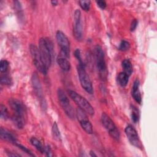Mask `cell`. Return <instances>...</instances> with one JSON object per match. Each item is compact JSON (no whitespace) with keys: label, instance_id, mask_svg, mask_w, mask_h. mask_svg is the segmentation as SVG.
Listing matches in <instances>:
<instances>
[{"label":"cell","instance_id":"1","mask_svg":"<svg viewBox=\"0 0 157 157\" xmlns=\"http://www.w3.org/2000/svg\"><path fill=\"white\" fill-rule=\"evenodd\" d=\"M9 104L13 112L12 120L14 124L17 128L22 129L25 125L26 120L25 105L21 101L15 98H10L9 100Z\"/></svg>","mask_w":157,"mask_h":157},{"label":"cell","instance_id":"2","mask_svg":"<svg viewBox=\"0 0 157 157\" xmlns=\"http://www.w3.org/2000/svg\"><path fill=\"white\" fill-rule=\"evenodd\" d=\"M39 50L42 60L47 69L50 67L54 57L53 45L52 40L47 37H42L39 40Z\"/></svg>","mask_w":157,"mask_h":157},{"label":"cell","instance_id":"3","mask_svg":"<svg viewBox=\"0 0 157 157\" xmlns=\"http://www.w3.org/2000/svg\"><path fill=\"white\" fill-rule=\"evenodd\" d=\"M94 56L99 76L102 80H105L107 77L108 72L105 61L104 53L99 45H96L94 48Z\"/></svg>","mask_w":157,"mask_h":157},{"label":"cell","instance_id":"4","mask_svg":"<svg viewBox=\"0 0 157 157\" xmlns=\"http://www.w3.org/2000/svg\"><path fill=\"white\" fill-rule=\"evenodd\" d=\"M68 94L75 104L86 113L93 116L94 114V110L90 102L80 94L73 90H68Z\"/></svg>","mask_w":157,"mask_h":157},{"label":"cell","instance_id":"5","mask_svg":"<svg viewBox=\"0 0 157 157\" xmlns=\"http://www.w3.org/2000/svg\"><path fill=\"white\" fill-rule=\"evenodd\" d=\"M77 72L79 77V80L82 88L88 93L93 94V88L91 80L88 75L83 63H78Z\"/></svg>","mask_w":157,"mask_h":157},{"label":"cell","instance_id":"6","mask_svg":"<svg viewBox=\"0 0 157 157\" xmlns=\"http://www.w3.org/2000/svg\"><path fill=\"white\" fill-rule=\"evenodd\" d=\"M57 96L58 101L59 102L60 105L61 106L63 110L64 111L65 113L67 115V117L71 119H74L75 118V113L74 110L70 104L69 100L64 92V91L61 89L58 88L57 90Z\"/></svg>","mask_w":157,"mask_h":157},{"label":"cell","instance_id":"7","mask_svg":"<svg viewBox=\"0 0 157 157\" xmlns=\"http://www.w3.org/2000/svg\"><path fill=\"white\" fill-rule=\"evenodd\" d=\"M29 50L34 65L40 72H41L42 74L46 75L48 69H47L42 60L39 48L36 45L31 44L29 46Z\"/></svg>","mask_w":157,"mask_h":157},{"label":"cell","instance_id":"8","mask_svg":"<svg viewBox=\"0 0 157 157\" xmlns=\"http://www.w3.org/2000/svg\"><path fill=\"white\" fill-rule=\"evenodd\" d=\"M101 122L110 136L115 140H118L120 139V132L112 120L104 112L101 115Z\"/></svg>","mask_w":157,"mask_h":157},{"label":"cell","instance_id":"9","mask_svg":"<svg viewBox=\"0 0 157 157\" xmlns=\"http://www.w3.org/2000/svg\"><path fill=\"white\" fill-rule=\"evenodd\" d=\"M56 38L58 44L60 47L59 53L69 58L70 53V43L68 38L65 34L61 31H58L56 32Z\"/></svg>","mask_w":157,"mask_h":157},{"label":"cell","instance_id":"10","mask_svg":"<svg viewBox=\"0 0 157 157\" xmlns=\"http://www.w3.org/2000/svg\"><path fill=\"white\" fill-rule=\"evenodd\" d=\"M76 116L82 129L87 134H92L93 132V126L88 120L86 112L78 107L76 110Z\"/></svg>","mask_w":157,"mask_h":157},{"label":"cell","instance_id":"11","mask_svg":"<svg viewBox=\"0 0 157 157\" xmlns=\"http://www.w3.org/2000/svg\"><path fill=\"white\" fill-rule=\"evenodd\" d=\"M124 132L129 141L132 145L140 149L142 148V144L140 142L138 134L131 125L127 126L124 129Z\"/></svg>","mask_w":157,"mask_h":157},{"label":"cell","instance_id":"12","mask_svg":"<svg viewBox=\"0 0 157 157\" xmlns=\"http://www.w3.org/2000/svg\"><path fill=\"white\" fill-rule=\"evenodd\" d=\"M74 35L75 38L80 40L82 38L83 30L81 20V12L80 10L77 9L74 12Z\"/></svg>","mask_w":157,"mask_h":157},{"label":"cell","instance_id":"13","mask_svg":"<svg viewBox=\"0 0 157 157\" xmlns=\"http://www.w3.org/2000/svg\"><path fill=\"white\" fill-rule=\"evenodd\" d=\"M32 84L34 90V91L37 96L38 98L40 99V101L42 102V100H43V94L42 91V88L40 84V82L39 80L38 75L35 72L33 74L32 77Z\"/></svg>","mask_w":157,"mask_h":157},{"label":"cell","instance_id":"14","mask_svg":"<svg viewBox=\"0 0 157 157\" xmlns=\"http://www.w3.org/2000/svg\"><path fill=\"white\" fill-rule=\"evenodd\" d=\"M139 85H140L139 81V80L136 79L134 82L133 85L132 86V91H131V95L133 99L138 104H140L142 102V96L139 90Z\"/></svg>","mask_w":157,"mask_h":157},{"label":"cell","instance_id":"15","mask_svg":"<svg viewBox=\"0 0 157 157\" xmlns=\"http://www.w3.org/2000/svg\"><path fill=\"white\" fill-rule=\"evenodd\" d=\"M67 59V57L60 53H59L56 59L58 64L64 71H68L71 68V64Z\"/></svg>","mask_w":157,"mask_h":157},{"label":"cell","instance_id":"16","mask_svg":"<svg viewBox=\"0 0 157 157\" xmlns=\"http://www.w3.org/2000/svg\"><path fill=\"white\" fill-rule=\"evenodd\" d=\"M0 136L1 139L7 142H9L13 144H15L17 142L15 137L9 131L3 128L2 127H1L0 129Z\"/></svg>","mask_w":157,"mask_h":157},{"label":"cell","instance_id":"17","mask_svg":"<svg viewBox=\"0 0 157 157\" xmlns=\"http://www.w3.org/2000/svg\"><path fill=\"white\" fill-rule=\"evenodd\" d=\"M117 81L118 84L124 87L127 85L129 81V75H128L124 72H120L117 77Z\"/></svg>","mask_w":157,"mask_h":157},{"label":"cell","instance_id":"18","mask_svg":"<svg viewBox=\"0 0 157 157\" xmlns=\"http://www.w3.org/2000/svg\"><path fill=\"white\" fill-rule=\"evenodd\" d=\"M121 66L123 69V72L126 73L128 75H131L132 72V66L131 61L128 59H124L121 63Z\"/></svg>","mask_w":157,"mask_h":157},{"label":"cell","instance_id":"19","mask_svg":"<svg viewBox=\"0 0 157 157\" xmlns=\"http://www.w3.org/2000/svg\"><path fill=\"white\" fill-rule=\"evenodd\" d=\"M30 143L42 154L44 153L45 151V147L42 145L41 142L36 137H32L30 139Z\"/></svg>","mask_w":157,"mask_h":157},{"label":"cell","instance_id":"20","mask_svg":"<svg viewBox=\"0 0 157 157\" xmlns=\"http://www.w3.org/2000/svg\"><path fill=\"white\" fill-rule=\"evenodd\" d=\"M52 135L53 138L57 140V141H61V137L60 134L59 130L58 129V125L56 122H55L52 126Z\"/></svg>","mask_w":157,"mask_h":157},{"label":"cell","instance_id":"21","mask_svg":"<svg viewBox=\"0 0 157 157\" xmlns=\"http://www.w3.org/2000/svg\"><path fill=\"white\" fill-rule=\"evenodd\" d=\"M131 120L134 123H137L139 119V113L138 109L134 105H131Z\"/></svg>","mask_w":157,"mask_h":157},{"label":"cell","instance_id":"22","mask_svg":"<svg viewBox=\"0 0 157 157\" xmlns=\"http://www.w3.org/2000/svg\"><path fill=\"white\" fill-rule=\"evenodd\" d=\"M0 114L1 118L4 120H7L9 118V112L5 105L1 104L0 106Z\"/></svg>","mask_w":157,"mask_h":157},{"label":"cell","instance_id":"23","mask_svg":"<svg viewBox=\"0 0 157 157\" xmlns=\"http://www.w3.org/2000/svg\"><path fill=\"white\" fill-rule=\"evenodd\" d=\"M9 62L6 59H2L0 62V71L1 73H7L9 68Z\"/></svg>","mask_w":157,"mask_h":157},{"label":"cell","instance_id":"24","mask_svg":"<svg viewBox=\"0 0 157 157\" xmlns=\"http://www.w3.org/2000/svg\"><path fill=\"white\" fill-rule=\"evenodd\" d=\"M1 84L6 85H9L12 83V79L9 76V75L6 73L4 75H2L1 76Z\"/></svg>","mask_w":157,"mask_h":157},{"label":"cell","instance_id":"25","mask_svg":"<svg viewBox=\"0 0 157 157\" xmlns=\"http://www.w3.org/2000/svg\"><path fill=\"white\" fill-rule=\"evenodd\" d=\"M130 48V44L129 43L126 41V40H122L120 44V45L118 47V49L122 52H126L128 51L129 49Z\"/></svg>","mask_w":157,"mask_h":157},{"label":"cell","instance_id":"26","mask_svg":"<svg viewBox=\"0 0 157 157\" xmlns=\"http://www.w3.org/2000/svg\"><path fill=\"white\" fill-rule=\"evenodd\" d=\"M79 4L81 7V8L85 10V11H88L90 8V5H91V2L90 1H86V0H83V1H78Z\"/></svg>","mask_w":157,"mask_h":157},{"label":"cell","instance_id":"27","mask_svg":"<svg viewBox=\"0 0 157 157\" xmlns=\"http://www.w3.org/2000/svg\"><path fill=\"white\" fill-rule=\"evenodd\" d=\"M14 145H15L17 147H18L19 148H20L22 151H23L24 152H25V153H28V155H29L30 156H34L33 153H32V152L29 150V149H28L26 147H25V146H23V145H22L21 144H18V143H17V142H16Z\"/></svg>","mask_w":157,"mask_h":157},{"label":"cell","instance_id":"28","mask_svg":"<svg viewBox=\"0 0 157 157\" xmlns=\"http://www.w3.org/2000/svg\"><path fill=\"white\" fill-rule=\"evenodd\" d=\"M14 7H15V10L17 12L18 15H22V13H21L22 9H21L20 2L17 1H14Z\"/></svg>","mask_w":157,"mask_h":157},{"label":"cell","instance_id":"29","mask_svg":"<svg viewBox=\"0 0 157 157\" xmlns=\"http://www.w3.org/2000/svg\"><path fill=\"white\" fill-rule=\"evenodd\" d=\"M74 55L77 59L78 60V63H83L82 58H81V54H80V51L79 49H76L74 52Z\"/></svg>","mask_w":157,"mask_h":157},{"label":"cell","instance_id":"30","mask_svg":"<svg viewBox=\"0 0 157 157\" xmlns=\"http://www.w3.org/2000/svg\"><path fill=\"white\" fill-rule=\"evenodd\" d=\"M44 153L46 154V155L47 156H53V155L52 153V150H51L50 146H48V145L45 147Z\"/></svg>","mask_w":157,"mask_h":157},{"label":"cell","instance_id":"31","mask_svg":"<svg viewBox=\"0 0 157 157\" xmlns=\"http://www.w3.org/2000/svg\"><path fill=\"white\" fill-rule=\"evenodd\" d=\"M137 21L136 20V19H134L132 22H131V26H130V30L131 31H133L135 30V29L137 27Z\"/></svg>","mask_w":157,"mask_h":157},{"label":"cell","instance_id":"32","mask_svg":"<svg viewBox=\"0 0 157 157\" xmlns=\"http://www.w3.org/2000/svg\"><path fill=\"white\" fill-rule=\"evenodd\" d=\"M98 6L102 9H104L106 7V2L104 1H96Z\"/></svg>","mask_w":157,"mask_h":157},{"label":"cell","instance_id":"33","mask_svg":"<svg viewBox=\"0 0 157 157\" xmlns=\"http://www.w3.org/2000/svg\"><path fill=\"white\" fill-rule=\"evenodd\" d=\"M6 153H7L8 156H13V157H14V156H21L19 154H17V153H13V152L9 151H7Z\"/></svg>","mask_w":157,"mask_h":157},{"label":"cell","instance_id":"34","mask_svg":"<svg viewBox=\"0 0 157 157\" xmlns=\"http://www.w3.org/2000/svg\"><path fill=\"white\" fill-rule=\"evenodd\" d=\"M90 156H92V157H93V156H97V155H96L93 151H90Z\"/></svg>","mask_w":157,"mask_h":157},{"label":"cell","instance_id":"35","mask_svg":"<svg viewBox=\"0 0 157 157\" xmlns=\"http://www.w3.org/2000/svg\"><path fill=\"white\" fill-rule=\"evenodd\" d=\"M51 3L52 4V5L53 6H56L58 4V1H52Z\"/></svg>","mask_w":157,"mask_h":157}]
</instances>
